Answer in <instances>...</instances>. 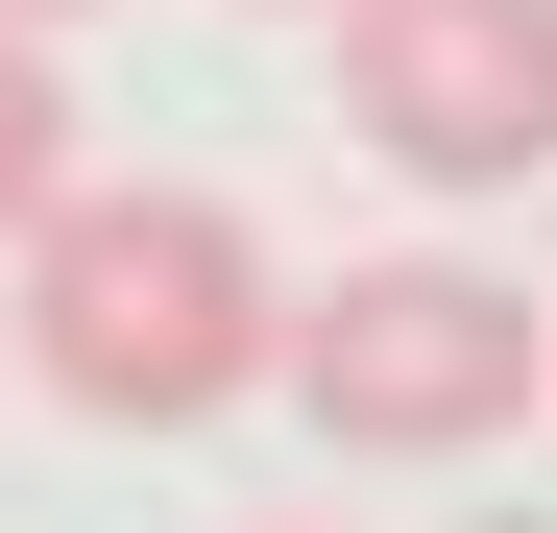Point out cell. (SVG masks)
Here are the masks:
<instances>
[{"mask_svg":"<svg viewBox=\"0 0 557 533\" xmlns=\"http://www.w3.org/2000/svg\"><path fill=\"white\" fill-rule=\"evenodd\" d=\"M0 266H25V292H0V364L73 388L98 436H195V412H243V388H267V339H292L267 219H243V195H170V170H122V195L73 170Z\"/></svg>","mask_w":557,"mask_h":533,"instance_id":"6da1fadb","label":"cell"},{"mask_svg":"<svg viewBox=\"0 0 557 533\" xmlns=\"http://www.w3.org/2000/svg\"><path fill=\"white\" fill-rule=\"evenodd\" d=\"M485 533H557V509H485Z\"/></svg>","mask_w":557,"mask_h":533,"instance_id":"52a82bcc","label":"cell"},{"mask_svg":"<svg viewBox=\"0 0 557 533\" xmlns=\"http://www.w3.org/2000/svg\"><path fill=\"white\" fill-rule=\"evenodd\" d=\"M267 533H339V509H267Z\"/></svg>","mask_w":557,"mask_h":533,"instance_id":"8992f818","label":"cell"},{"mask_svg":"<svg viewBox=\"0 0 557 533\" xmlns=\"http://www.w3.org/2000/svg\"><path fill=\"white\" fill-rule=\"evenodd\" d=\"M267 388H292L339 461H485V436L557 388V315L509 292V266H460V243H388V266H315L292 292Z\"/></svg>","mask_w":557,"mask_h":533,"instance_id":"7a4b0ae2","label":"cell"},{"mask_svg":"<svg viewBox=\"0 0 557 533\" xmlns=\"http://www.w3.org/2000/svg\"><path fill=\"white\" fill-rule=\"evenodd\" d=\"M339 25V122L412 195H533L557 170V0H315Z\"/></svg>","mask_w":557,"mask_h":533,"instance_id":"3957f363","label":"cell"},{"mask_svg":"<svg viewBox=\"0 0 557 533\" xmlns=\"http://www.w3.org/2000/svg\"><path fill=\"white\" fill-rule=\"evenodd\" d=\"M292 25H315V0H292Z\"/></svg>","mask_w":557,"mask_h":533,"instance_id":"ba28073f","label":"cell"},{"mask_svg":"<svg viewBox=\"0 0 557 533\" xmlns=\"http://www.w3.org/2000/svg\"><path fill=\"white\" fill-rule=\"evenodd\" d=\"M49 195H73V73H49V25H0V243Z\"/></svg>","mask_w":557,"mask_h":533,"instance_id":"277c9868","label":"cell"},{"mask_svg":"<svg viewBox=\"0 0 557 533\" xmlns=\"http://www.w3.org/2000/svg\"><path fill=\"white\" fill-rule=\"evenodd\" d=\"M0 25H98V0H0Z\"/></svg>","mask_w":557,"mask_h":533,"instance_id":"5b68a950","label":"cell"}]
</instances>
